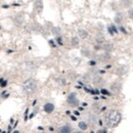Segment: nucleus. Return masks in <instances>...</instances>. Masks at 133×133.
<instances>
[{
	"instance_id": "nucleus-1",
	"label": "nucleus",
	"mask_w": 133,
	"mask_h": 133,
	"mask_svg": "<svg viewBox=\"0 0 133 133\" xmlns=\"http://www.w3.org/2000/svg\"><path fill=\"white\" fill-rule=\"evenodd\" d=\"M122 120V115L119 111L117 110H112L108 113V115L105 117V123H107V126L110 127V128H115L117 127L120 122Z\"/></svg>"
},
{
	"instance_id": "nucleus-2",
	"label": "nucleus",
	"mask_w": 133,
	"mask_h": 133,
	"mask_svg": "<svg viewBox=\"0 0 133 133\" xmlns=\"http://www.w3.org/2000/svg\"><path fill=\"white\" fill-rule=\"evenodd\" d=\"M36 89H37V82H36L34 79H32V78L26 80V81L23 83V90H24V92H25L26 94H28V95L33 94L34 92L36 91Z\"/></svg>"
},
{
	"instance_id": "nucleus-3",
	"label": "nucleus",
	"mask_w": 133,
	"mask_h": 133,
	"mask_svg": "<svg viewBox=\"0 0 133 133\" xmlns=\"http://www.w3.org/2000/svg\"><path fill=\"white\" fill-rule=\"evenodd\" d=\"M66 102L71 107H78L79 105V100H78L77 96H76V93H74V92L70 93L68 98H66Z\"/></svg>"
},
{
	"instance_id": "nucleus-4",
	"label": "nucleus",
	"mask_w": 133,
	"mask_h": 133,
	"mask_svg": "<svg viewBox=\"0 0 133 133\" xmlns=\"http://www.w3.org/2000/svg\"><path fill=\"white\" fill-rule=\"evenodd\" d=\"M122 86H123V84H122L121 81H115V82H113V83L111 84L110 89H111V91L113 93L118 94V93H120L122 91Z\"/></svg>"
},
{
	"instance_id": "nucleus-5",
	"label": "nucleus",
	"mask_w": 133,
	"mask_h": 133,
	"mask_svg": "<svg viewBox=\"0 0 133 133\" xmlns=\"http://www.w3.org/2000/svg\"><path fill=\"white\" fill-rule=\"evenodd\" d=\"M114 22L116 24H118V25L123 24L125 22V16H124V14L121 12V11H118L116 15H115V17H114Z\"/></svg>"
},
{
	"instance_id": "nucleus-6",
	"label": "nucleus",
	"mask_w": 133,
	"mask_h": 133,
	"mask_svg": "<svg viewBox=\"0 0 133 133\" xmlns=\"http://www.w3.org/2000/svg\"><path fill=\"white\" fill-rule=\"evenodd\" d=\"M127 72H128V68H127V66H120L116 69V74L119 76V77L124 76L125 74H127Z\"/></svg>"
},
{
	"instance_id": "nucleus-7",
	"label": "nucleus",
	"mask_w": 133,
	"mask_h": 133,
	"mask_svg": "<svg viewBox=\"0 0 133 133\" xmlns=\"http://www.w3.org/2000/svg\"><path fill=\"white\" fill-rule=\"evenodd\" d=\"M34 9L38 14L42 12V10H43V2H42V0H36L35 1V3H34Z\"/></svg>"
},
{
	"instance_id": "nucleus-8",
	"label": "nucleus",
	"mask_w": 133,
	"mask_h": 133,
	"mask_svg": "<svg viewBox=\"0 0 133 133\" xmlns=\"http://www.w3.org/2000/svg\"><path fill=\"white\" fill-rule=\"evenodd\" d=\"M113 48H114V44L112 42H104L102 44V47H101V49L104 52H109V53L113 50Z\"/></svg>"
},
{
	"instance_id": "nucleus-9",
	"label": "nucleus",
	"mask_w": 133,
	"mask_h": 133,
	"mask_svg": "<svg viewBox=\"0 0 133 133\" xmlns=\"http://www.w3.org/2000/svg\"><path fill=\"white\" fill-rule=\"evenodd\" d=\"M43 110H44V112H45L46 114H50V113H52V112L54 111V104L51 103V102H47V103L44 104Z\"/></svg>"
},
{
	"instance_id": "nucleus-10",
	"label": "nucleus",
	"mask_w": 133,
	"mask_h": 133,
	"mask_svg": "<svg viewBox=\"0 0 133 133\" xmlns=\"http://www.w3.org/2000/svg\"><path fill=\"white\" fill-rule=\"evenodd\" d=\"M73 132V128L71 125L66 124V125H63L61 128H59V133H72Z\"/></svg>"
},
{
	"instance_id": "nucleus-11",
	"label": "nucleus",
	"mask_w": 133,
	"mask_h": 133,
	"mask_svg": "<svg viewBox=\"0 0 133 133\" xmlns=\"http://www.w3.org/2000/svg\"><path fill=\"white\" fill-rule=\"evenodd\" d=\"M132 4V0H120V5L122 7H124V8H128L129 9V8H131Z\"/></svg>"
},
{
	"instance_id": "nucleus-12",
	"label": "nucleus",
	"mask_w": 133,
	"mask_h": 133,
	"mask_svg": "<svg viewBox=\"0 0 133 133\" xmlns=\"http://www.w3.org/2000/svg\"><path fill=\"white\" fill-rule=\"evenodd\" d=\"M98 59H99L100 62H108V61H110L111 59V53H109V52L101 53V54L98 55Z\"/></svg>"
},
{
	"instance_id": "nucleus-13",
	"label": "nucleus",
	"mask_w": 133,
	"mask_h": 133,
	"mask_svg": "<svg viewBox=\"0 0 133 133\" xmlns=\"http://www.w3.org/2000/svg\"><path fill=\"white\" fill-rule=\"evenodd\" d=\"M78 36L81 39H86L88 37V32L86 30H84V29H79L78 30Z\"/></svg>"
},
{
	"instance_id": "nucleus-14",
	"label": "nucleus",
	"mask_w": 133,
	"mask_h": 133,
	"mask_svg": "<svg viewBox=\"0 0 133 133\" xmlns=\"http://www.w3.org/2000/svg\"><path fill=\"white\" fill-rule=\"evenodd\" d=\"M79 43H80V40H79V37H73L71 39V45L73 47H77L79 46Z\"/></svg>"
},
{
	"instance_id": "nucleus-15",
	"label": "nucleus",
	"mask_w": 133,
	"mask_h": 133,
	"mask_svg": "<svg viewBox=\"0 0 133 133\" xmlns=\"http://www.w3.org/2000/svg\"><path fill=\"white\" fill-rule=\"evenodd\" d=\"M81 54L83 56H85V57H90L92 52H91V50H89L88 48H83V49L81 50Z\"/></svg>"
},
{
	"instance_id": "nucleus-16",
	"label": "nucleus",
	"mask_w": 133,
	"mask_h": 133,
	"mask_svg": "<svg viewBox=\"0 0 133 133\" xmlns=\"http://www.w3.org/2000/svg\"><path fill=\"white\" fill-rule=\"evenodd\" d=\"M93 84L94 85H101V84L103 83V80H102V78L99 77V76H95L94 78H93Z\"/></svg>"
},
{
	"instance_id": "nucleus-17",
	"label": "nucleus",
	"mask_w": 133,
	"mask_h": 133,
	"mask_svg": "<svg viewBox=\"0 0 133 133\" xmlns=\"http://www.w3.org/2000/svg\"><path fill=\"white\" fill-rule=\"evenodd\" d=\"M51 32H52V34L53 35H55V36H59L61 34H62V30L58 28V27H53L52 29H51Z\"/></svg>"
},
{
	"instance_id": "nucleus-18",
	"label": "nucleus",
	"mask_w": 133,
	"mask_h": 133,
	"mask_svg": "<svg viewBox=\"0 0 133 133\" xmlns=\"http://www.w3.org/2000/svg\"><path fill=\"white\" fill-rule=\"evenodd\" d=\"M78 127H79L81 130H86V129L88 128V125H87V123H86V122L81 121V122H79V123H78Z\"/></svg>"
},
{
	"instance_id": "nucleus-19",
	"label": "nucleus",
	"mask_w": 133,
	"mask_h": 133,
	"mask_svg": "<svg viewBox=\"0 0 133 133\" xmlns=\"http://www.w3.org/2000/svg\"><path fill=\"white\" fill-rule=\"evenodd\" d=\"M108 30H109V32H110V34L111 35H114V34L118 33V30L116 29V27L115 26H109V28H108Z\"/></svg>"
},
{
	"instance_id": "nucleus-20",
	"label": "nucleus",
	"mask_w": 133,
	"mask_h": 133,
	"mask_svg": "<svg viewBox=\"0 0 133 133\" xmlns=\"http://www.w3.org/2000/svg\"><path fill=\"white\" fill-rule=\"evenodd\" d=\"M56 82L59 84L61 86H64V85H66V80L64 78V77H59V78L56 79Z\"/></svg>"
},
{
	"instance_id": "nucleus-21",
	"label": "nucleus",
	"mask_w": 133,
	"mask_h": 133,
	"mask_svg": "<svg viewBox=\"0 0 133 133\" xmlns=\"http://www.w3.org/2000/svg\"><path fill=\"white\" fill-rule=\"evenodd\" d=\"M15 23L17 24V26H21L23 23H24V18L22 17H15Z\"/></svg>"
},
{
	"instance_id": "nucleus-22",
	"label": "nucleus",
	"mask_w": 133,
	"mask_h": 133,
	"mask_svg": "<svg viewBox=\"0 0 133 133\" xmlns=\"http://www.w3.org/2000/svg\"><path fill=\"white\" fill-rule=\"evenodd\" d=\"M127 16H128V17H129L130 19H133V7L129 8V9L127 10Z\"/></svg>"
},
{
	"instance_id": "nucleus-23",
	"label": "nucleus",
	"mask_w": 133,
	"mask_h": 133,
	"mask_svg": "<svg viewBox=\"0 0 133 133\" xmlns=\"http://www.w3.org/2000/svg\"><path fill=\"white\" fill-rule=\"evenodd\" d=\"M96 133H108V132H107V130H104V129H99V130H97Z\"/></svg>"
},
{
	"instance_id": "nucleus-24",
	"label": "nucleus",
	"mask_w": 133,
	"mask_h": 133,
	"mask_svg": "<svg viewBox=\"0 0 133 133\" xmlns=\"http://www.w3.org/2000/svg\"><path fill=\"white\" fill-rule=\"evenodd\" d=\"M73 133H82L81 131H76V132H73Z\"/></svg>"
},
{
	"instance_id": "nucleus-25",
	"label": "nucleus",
	"mask_w": 133,
	"mask_h": 133,
	"mask_svg": "<svg viewBox=\"0 0 133 133\" xmlns=\"http://www.w3.org/2000/svg\"><path fill=\"white\" fill-rule=\"evenodd\" d=\"M14 133H18V131H15Z\"/></svg>"
},
{
	"instance_id": "nucleus-26",
	"label": "nucleus",
	"mask_w": 133,
	"mask_h": 133,
	"mask_svg": "<svg viewBox=\"0 0 133 133\" xmlns=\"http://www.w3.org/2000/svg\"><path fill=\"white\" fill-rule=\"evenodd\" d=\"M41 133H47V132H41Z\"/></svg>"
}]
</instances>
